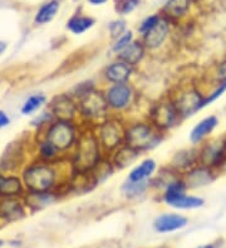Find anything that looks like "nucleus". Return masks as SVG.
Returning <instances> with one entry per match:
<instances>
[{
	"label": "nucleus",
	"mask_w": 226,
	"mask_h": 248,
	"mask_svg": "<svg viewBox=\"0 0 226 248\" xmlns=\"http://www.w3.org/2000/svg\"><path fill=\"white\" fill-rule=\"evenodd\" d=\"M101 148L102 147L98 137L92 132L86 130L85 133L78 136L77 151L73 160L77 173H90L100 166Z\"/></svg>",
	"instance_id": "f257e3e1"
},
{
	"label": "nucleus",
	"mask_w": 226,
	"mask_h": 248,
	"mask_svg": "<svg viewBox=\"0 0 226 248\" xmlns=\"http://www.w3.org/2000/svg\"><path fill=\"white\" fill-rule=\"evenodd\" d=\"M161 140L162 136L160 130L152 124L137 123L126 129L124 144L139 152L155 148Z\"/></svg>",
	"instance_id": "f03ea898"
},
{
	"label": "nucleus",
	"mask_w": 226,
	"mask_h": 248,
	"mask_svg": "<svg viewBox=\"0 0 226 248\" xmlns=\"http://www.w3.org/2000/svg\"><path fill=\"white\" fill-rule=\"evenodd\" d=\"M78 109L79 113L87 121H98V119H105L109 107L104 94L92 89L79 98Z\"/></svg>",
	"instance_id": "7ed1b4c3"
},
{
	"label": "nucleus",
	"mask_w": 226,
	"mask_h": 248,
	"mask_svg": "<svg viewBox=\"0 0 226 248\" xmlns=\"http://www.w3.org/2000/svg\"><path fill=\"white\" fill-rule=\"evenodd\" d=\"M77 140L78 136L74 125L70 122L58 121L49 128L45 142H48L59 152L70 148L74 143H77Z\"/></svg>",
	"instance_id": "20e7f679"
},
{
	"label": "nucleus",
	"mask_w": 226,
	"mask_h": 248,
	"mask_svg": "<svg viewBox=\"0 0 226 248\" xmlns=\"http://www.w3.org/2000/svg\"><path fill=\"white\" fill-rule=\"evenodd\" d=\"M24 181L28 188L35 193L49 191L55 183V172L48 166H33L24 173Z\"/></svg>",
	"instance_id": "39448f33"
},
{
	"label": "nucleus",
	"mask_w": 226,
	"mask_h": 248,
	"mask_svg": "<svg viewBox=\"0 0 226 248\" xmlns=\"http://www.w3.org/2000/svg\"><path fill=\"white\" fill-rule=\"evenodd\" d=\"M97 137L101 147L105 151L111 152L124 144L126 129H123L121 123H118L116 119H104V122H102L98 127Z\"/></svg>",
	"instance_id": "423d86ee"
},
{
	"label": "nucleus",
	"mask_w": 226,
	"mask_h": 248,
	"mask_svg": "<svg viewBox=\"0 0 226 248\" xmlns=\"http://www.w3.org/2000/svg\"><path fill=\"white\" fill-rule=\"evenodd\" d=\"M177 108H176L174 102H163L158 103L151 112V121L152 125L157 128L158 130L170 129L176 124L178 121Z\"/></svg>",
	"instance_id": "0eeeda50"
},
{
	"label": "nucleus",
	"mask_w": 226,
	"mask_h": 248,
	"mask_svg": "<svg viewBox=\"0 0 226 248\" xmlns=\"http://www.w3.org/2000/svg\"><path fill=\"white\" fill-rule=\"evenodd\" d=\"M104 95L109 109L122 110V109H126L130 106L133 97V92L127 83H124V84H112L107 89Z\"/></svg>",
	"instance_id": "6e6552de"
},
{
	"label": "nucleus",
	"mask_w": 226,
	"mask_h": 248,
	"mask_svg": "<svg viewBox=\"0 0 226 248\" xmlns=\"http://www.w3.org/2000/svg\"><path fill=\"white\" fill-rule=\"evenodd\" d=\"M226 159V144L224 140L211 142L199 152V162L201 166L217 167Z\"/></svg>",
	"instance_id": "1a4fd4ad"
},
{
	"label": "nucleus",
	"mask_w": 226,
	"mask_h": 248,
	"mask_svg": "<svg viewBox=\"0 0 226 248\" xmlns=\"http://www.w3.org/2000/svg\"><path fill=\"white\" fill-rule=\"evenodd\" d=\"M204 99L205 98L202 97L200 92L191 89V91H187L181 94L177 100L174 103L177 108L180 117H187V115H192L196 112L201 110Z\"/></svg>",
	"instance_id": "9d476101"
},
{
	"label": "nucleus",
	"mask_w": 226,
	"mask_h": 248,
	"mask_svg": "<svg viewBox=\"0 0 226 248\" xmlns=\"http://www.w3.org/2000/svg\"><path fill=\"white\" fill-rule=\"evenodd\" d=\"M52 109H53V114L59 121L70 122L75 117L77 112L79 113L78 104H75L74 100L67 94H62V95L55 98L53 100Z\"/></svg>",
	"instance_id": "9b49d317"
},
{
	"label": "nucleus",
	"mask_w": 226,
	"mask_h": 248,
	"mask_svg": "<svg viewBox=\"0 0 226 248\" xmlns=\"http://www.w3.org/2000/svg\"><path fill=\"white\" fill-rule=\"evenodd\" d=\"M169 21L166 19H160V21L143 35V46L148 49L160 48L169 35Z\"/></svg>",
	"instance_id": "f8f14e48"
},
{
	"label": "nucleus",
	"mask_w": 226,
	"mask_h": 248,
	"mask_svg": "<svg viewBox=\"0 0 226 248\" xmlns=\"http://www.w3.org/2000/svg\"><path fill=\"white\" fill-rule=\"evenodd\" d=\"M131 74H132V67L120 59L118 62L109 64L104 70V78L112 84H124L128 82Z\"/></svg>",
	"instance_id": "ddd939ff"
},
{
	"label": "nucleus",
	"mask_w": 226,
	"mask_h": 248,
	"mask_svg": "<svg viewBox=\"0 0 226 248\" xmlns=\"http://www.w3.org/2000/svg\"><path fill=\"white\" fill-rule=\"evenodd\" d=\"M187 224V218L176 213H166L155 219L154 227L157 232L167 233L184 228Z\"/></svg>",
	"instance_id": "4468645a"
},
{
	"label": "nucleus",
	"mask_w": 226,
	"mask_h": 248,
	"mask_svg": "<svg viewBox=\"0 0 226 248\" xmlns=\"http://www.w3.org/2000/svg\"><path fill=\"white\" fill-rule=\"evenodd\" d=\"M163 201L169 206L178 209L199 208V207L204 206V203H205V201L200 197L187 196L186 192L177 194H163Z\"/></svg>",
	"instance_id": "2eb2a0df"
},
{
	"label": "nucleus",
	"mask_w": 226,
	"mask_h": 248,
	"mask_svg": "<svg viewBox=\"0 0 226 248\" xmlns=\"http://www.w3.org/2000/svg\"><path fill=\"white\" fill-rule=\"evenodd\" d=\"M214 173L211 172V168L205 166L193 167L186 173V178L184 179L187 188H197L209 185L214 179Z\"/></svg>",
	"instance_id": "dca6fc26"
},
{
	"label": "nucleus",
	"mask_w": 226,
	"mask_h": 248,
	"mask_svg": "<svg viewBox=\"0 0 226 248\" xmlns=\"http://www.w3.org/2000/svg\"><path fill=\"white\" fill-rule=\"evenodd\" d=\"M217 125V118L215 115H210V117H206L202 121H200L199 123L196 124L193 129L191 130L190 134V140L192 144H197V143L201 142L204 138L209 136L210 133H212V130L216 128Z\"/></svg>",
	"instance_id": "f3484780"
},
{
	"label": "nucleus",
	"mask_w": 226,
	"mask_h": 248,
	"mask_svg": "<svg viewBox=\"0 0 226 248\" xmlns=\"http://www.w3.org/2000/svg\"><path fill=\"white\" fill-rule=\"evenodd\" d=\"M145 48L146 46L142 43L132 42L124 50H122L118 54V59L124 62V63L130 64L131 67L137 65L145 57Z\"/></svg>",
	"instance_id": "a211bd4d"
},
{
	"label": "nucleus",
	"mask_w": 226,
	"mask_h": 248,
	"mask_svg": "<svg viewBox=\"0 0 226 248\" xmlns=\"http://www.w3.org/2000/svg\"><path fill=\"white\" fill-rule=\"evenodd\" d=\"M156 162L154 159H151V158H147L143 162L139 164L137 167H135L128 174V179L127 181L130 182H143L147 181L154 172L156 170Z\"/></svg>",
	"instance_id": "6ab92c4d"
},
{
	"label": "nucleus",
	"mask_w": 226,
	"mask_h": 248,
	"mask_svg": "<svg viewBox=\"0 0 226 248\" xmlns=\"http://www.w3.org/2000/svg\"><path fill=\"white\" fill-rule=\"evenodd\" d=\"M199 162V152L186 149V151L177 152L171 162V166L178 170H189L193 168V164Z\"/></svg>",
	"instance_id": "aec40b11"
},
{
	"label": "nucleus",
	"mask_w": 226,
	"mask_h": 248,
	"mask_svg": "<svg viewBox=\"0 0 226 248\" xmlns=\"http://www.w3.org/2000/svg\"><path fill=\"white\" fill-rule=\"evenodd\" d=\"M139 152L136 151V149L131 148L130 145H121L120 148L116 151L115 157H113V164H115L117 168L122 170V168H126V167L130 166L131 163H133L136 160V158L139 157Z\"/></svg>",
	"instance_id": "412c9836"
},
{
	"label": "nucleus",
	"mask_w": 226,
	"mask_h": 248,
	"mask_svg": "<svg viewBox=\"0 0 226 248\" xmlns=\"http://www.w3.org/2000/svg\"><path fill=\"white\" fill-rule=\"evenodd\" d=\"M58 10H59V3H58L57 0H52L49 3L44 4L39 9V12L36 13L35 23H38V24L48 23V21H51L52 19L54 18Z\"/></svg>",
	"instance_id": "4be33fe9"
},
{
	"label": "nucleus",
	"mask_w": 226,
	"mask_h": 248,
	"mask_svg": "<svg viewBox=\"0 0 226 248\" xmlns=\"http://www.w3.org/2000/svg\"><path fill=\"white\" fill-rule=\"evenodd\" d=\"M94 25V19L89 18V16H73L70 21H68V25L67 28L72 31L73 34H83L85 31H87L88 29Z\"/></svg>",
	"instance_id": "5701e85b"
},
{
	"label": "nucleus",
	"mask_w": 226,
	"mask_h": 248,
	"mask_svg": "<svg viewBox=\"0 0 226 248\" xmlns=\"http://www.w3.org/2000/svg\"><path fill=\"white\" fill-rule=\"evenodd\" d=\"M21 192L20 181L15 177L0 176V194L3 196H18Z\"/></svg>",
	"instance_id": "b1692460"
},
{
	"label": "nucleus",
	"mask_w": 226,
	"mask_h": 248,
	"mask_svg": "<svg viewBox=\"0 0 226 248\" xmlns=\"http://www.w3.org/2000/svg\"><path fill=\"white\" fill-rule=\"evenodd\" d=\"M190 0H169L165 5V13L172 18H180L189 10Z\"/></svg>",
	"instance_id": "393cba45"
},
{
	"label": "nucleus",
	"mask_w": 226,
	"mask_h": 248,
	"mask_svg": "<svg viewBox=\"0 0 226 248\" xmlns=\"http://www.w3.org/2000/svg\"><path fill=\"white\" fill-rule=\"evenodd\" d=\"M147 188H148L147 181H143V182L127 181L126 183H124L123 187H122V189H123L124 194H126L127 197H136L143 193Z\"/></svg>",
	"instance_id": "a878e982"
},
{
	"label": "nucleus",
	"mask_w": 226,
	"mask_h": 248,
	"mask_svg": "<svg viewBox=\"0 0 226 248\" xmlns=\"http://www.w3.org/2000/svg\"><path fill=\"white\" fill-rule=\"evenodd\" d=\"M45 97L43 94H35V95H32L27 99L23 107H21V113L23 114H32L33 112H35L36 109H39L40 107L44 104Z\"/></svg>",
	"instance_id": "bb28decb"
},
{
	"label": "nucleus",
	"mask_w": 226,
	"mask_h": 248,
	"mask_svg": "<svg viewBox=\"0 0 226 248\" xmlns=\"http://www.w3.org/2000/svg\"><path fill=\"white\" fill-rule=\"evenodd\" d=\"M139 5V0H118L116 10L122 16L130 14Z\"/></svg>",
	"instance_id": "cd10ccee"
},
{
	"label": "nucleus",
	"mask_w": 226,
	"mask_h": 248,
	"mask_svg": "<svg viewBox=\"0 0 226 248\" xmlns=\"http://www.w3.org/2000/svg\"><path fill=\"white\" fill-rule=\"evenodd\" d=\"M132 39H133L132 31H127V33H124L123 35L118 38L117 42H116L115 44H113V46H112V50L120 54L122 50H124V49H126L127 46H130L131 43L133 42Z\"/></svg>",
	"instance_id": "c85d7f7f"
},
{
	"label": "nucleus",
	"mask_w": 226,
	"mask_h": 248,
	"mask_svg": "<svg viewBox=\"0 0 226 248\" xmlns=\"http://www.w3.org/2000/svg\"><path fill=\"white\" fill-rule=\"evenodd\" d=\"M3 215L9 218H18L23 215V209L20 208V206H18V203L15 202H9L4 203L3 206Z\"/></svg>",
	"instance_id": "c756f323"
},
{
	"label": "nucleus",
	"mask_w": 226,
	"mask_h": 248,
	"mask_svg": "<svg viewBox=\"0 0 226 248\" xmlns=\"http://www.w3.org/2000/svg\"><path fill=\"white\" fill-rule=\"evenodd\" d=\"M124 31H126V21L120 19V20L112 21L109 24V33L113 39H118L120 36L123 35Z\"/></svg>",
	"instance_id": "7c9ffc66"
},
{
	"label": "nucleus",
	"mask_w": 226,
	"mask_h": 248,
	"mask_svg": "<svg viewBox=\"0 0 226 248\" xmlns=\"http://www.w3.org/2000/svg\"><path fill=\"white\" fill-rule=\"evenodd\" d=\"M225 92H226V82H221V84H219V87H217L212 93L209 94L208 98L204 99L202 108H205L206 106H209V104H211L212 102H215V100H216L219 97H221V94L225 93Z\"/></svg>",
	"instance_id": "2f4dec72"
},
{
	"label": "nucleus",
	"mask_w": 226,
	"mask_h": 248,
	"mask_svg": "<svg viewBox=\"0 0 226 248\" xmlns=\"http://www.w3.org/2000/svg\"><path fill=\"white\" fill-rule=\"evenodd\" d=\"M160 19L161 18L158 16H148V18H146L145 20L142 21V24L139 25V33L143 34V35H145V34L147 33V31H150L151 29H152V28H154L155 25H156L157 23L160 21Z\"/></svg>",
	"instance_id": "473e14b6"
},
{
	"label": "nucleus",
	"mask_w": 226,
	"mask_h": 248,
	"mask_svg": "<svg viewBox=\"0 0 226 248\" xmlns=\"http://www.w3.org/2000/svg\"><path fill=\"white\" fill-rule=\"evenodd\" d=\"M216 78L219 82H226V59L219 64L216 70Z\"/></svg>",
	"instance_id": "72a5a7b5"
},
{
	"label": "nucleus",
	"mask_w": 226,
	"mask_h": 248,
	"mask_svg": "<svg viewBox=\"0 0 226 248\" xmlns=\"http://www.w3.org/2000/svg\"><path fill=\"white\" fill-rule=\"evenodd\" d=\"M9 123H10L9 117H8V115H6L5 113L0 110V128L6 127V125H8V124H9Z\"/></svg>",
	"instance_id": "f704fd0d"
},
{
	"label": "nucleus",
	"mask_w": 226,
	"mask_h": 248,
	"mask_svg": "<svg viewBox=\"0 0 226 248\" xmlns=\"http://www.w3.org/2000/svg\"><path fill=\"white\" fill-rule=\"evenodd\" d=\"M92 5H101V4H104L107 0H88Z\"/></svg>",
	"instance_id": "c9c22d12"
},
{
	"label": "nucleus",
	"mask_w": 226,
	"mask_h": 248,
	"mask_svg": "<svg viewBox=\"0 0 226 248\" xmlns=\"http://www.w3.org/2000/svg\"><path fill=\"white\" fill-rule=\"evenodd\" d=\"M5 49H6V43L0 42V54H3V53L5 52Z\"/></svg>",
	"instance_id": "e433bc0d"
},
{
	"label": "nucleus",
	"mask_w": 226,
	"mask_h": 248,
	"mask_svg": "<svg viewBox=\"0 0 226 248\" xmlns=\"http://www.w3.org/2000/svg\"><path fill=\"white\" fill-rule=\"evenodd\" d=\"M199 248H215V246H212V245H205V246H201V247H199Z\"/></svg>",
	"instance_id": "4c0bfd02"
},
{
	"label": "nucleus",
	"mask_w": 226,
	"mask_h": 248,
	"mask_svg": "<svg viewBox=\"0 0 226 248\" xmlns=\"http://www.w3.org/2000/svg\"><path fill=\"white\" fill-rule=\"evenodd\" d=\"M1 246H3V241L0 239V247H1Z\"/></svg>",
	"instance_id": "58836bf2"
},
{
	"label": "nucleus",
	"mask_w": 226,
	"mask_h": 248,
	"mask_svg": "<svg viewBox=\"0 0 226 248\" xmlns=\"http://www.w3.org/2000/svg\"><path fill=\"white\" fill-rule=\"evenodd\" d=\"M224 142H225V144H226V136H225V138H224Z\"/></svg>",
	"instance_id": "ea45409f"
},
{
	"label": "nucleus",
	"mask_w": 226,
	"mask_h": 248,
	"mask_svg": "<svg viewBox=\"0 0 226 248\" xmlns=\"http://www.w3.org/2000/svg\"><path fill=\"white\" fill-rule=\"evenodd\" d=\"M162 248H163V247H162Z\"/></svg>",
	"instance_id": "a19ab883"
}]
</instances>
